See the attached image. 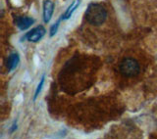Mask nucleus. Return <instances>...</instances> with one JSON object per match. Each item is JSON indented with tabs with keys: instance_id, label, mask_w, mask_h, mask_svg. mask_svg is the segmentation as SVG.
Instances as JSON below:
<instances>
[{
	"instance_id": "nucleus-1",
	"label": "nucleus",
	"mask_w": 157,
	"mask_h": 139,
	"mask_svg": "<svg viewBox=\"0 0 157 139\" xmlns=\"http://www.w3.org/2000/svg\"><path fill=\"white\" fill-rule=\"evenodd\" d=\"M107 12L102 5L98 3H91L88 5L86 11V21L93 26H100L105 22Z\"/></svg>"
},
{
	"instance_id": "nucleus-7",
	"label": "nucleus",
	"mask_w": 157,
	"mask_h": 139,
	"mask_svg": "<svg viewBox=\"0 0 157 139\" xmlns=\"http://www.w3.org/2000/svg\"><path fill=\"white\" fill-rule=\"evenodd\" d=\"M78 4H80V0H76V1H74V2H73V4L71 5V6L68 8V10L66 11V13L64 14L63 16H62V19L66 20V19H69V18H70V17L72 16L73 12L75 11L76 8L78 6Z\"/></svg>"
},
{
	"instance_id": "nucleus-2",
	"label": "nucleus",
	"mask_w": 157,
	"mask_h": 139,
	"mask_svg": "<svg viewBox=\"0 0 157 139\" xmlns=\"http://www.w3.org/2000/svg\"><path fill=\"white\" fill-rule=\"evenodd\" d=\"M120 73L127 77H136L140 73V64L132 58H126L120 64Z\"/></svg>"
},
{
	"instance_id": "nucleus-4",
	"label": "nucleus",
	"mask_w": 157,
	"mask_h": 139,
	"mask_svg": "<svg viewBox=\"0 0 157 139\" xmlns=\"http://www.w3.org/2000/svg\"><path fill=\"white\" fill-rule=\"evenodd\" d=\"M54 12V3L51 0H45L43 3V20L45 23H49Z\"/></svg>"
},
{
	"instance_id": "nucleus-3",
	"label": "nucleus",
	"mask_w": 157,
	"mask_h": 139,
	"mask_svg": "<svg viewBox=\"0 0 157 139\" xmlns=\"http://www.w3.org/2000/svg\"><path fill=\"white\" fill-rule=\"evenodd\" d=\"M45 32V28L42 26H39L33 28L31 32H29L26 36V38L31 42H37L44 36Z\"/></svg>"
},
{
	"instance_id": "nucleus-9",
	"label": "nucleus",
	"mask_w": 157,
	"mask_h": 139,
	"mask_svg": "<svg viewBox=\"0 0 157 139\" xmlns=\"http://www.w3.org/2000/svg\"><path fill=\"white\" fill-rule=\"evenodd\" d=\"M59 24H60V20L54 24V26H52L51 28V31H50V36H53L54 34H55L57 32V29H58V27H59Z\"/></svg>"
},
{
	"instance_id": "nucleus-6",
	"label": "nucleus",
	"mask_w": 157,
	"mask_h": 139,
	"mask_svg": "<svg viewBox=\"0 0 157 139\" xmlns=\"http://www.w3.org/2000/svg\"><path fill=\"white\" fill-rule=\"evenodd\" d=\"M20 62V57H19V54L18 53H12L11 55L8 57V60H7V69L9 72L13 71L17 68L18 64Z\"/></svg>"
},
{
	"instance_id": "nucleus-8",
	"label": "nucleus",
	"mask_w": 157,
	"mask_h": 139,
	"mask_svg": "<svg viewBox=\"0 0 157 139\" xmlns=\"http://www.w3.org/2000/svg\"><path fill=\"white\" fill-rule=\"evenodd\" d=\"M44 78H45V76H43V77H41V79H40V82H39V84L37 85V88H36V93H34V97H33L34 100H36V99L37 98V96H38L39 92L41 91V88H42V86H43V83H44Z\"/></svg>"
},
{
	"instance_id": "nucleus-5",
	"label": "nucleus",
	"mask_w": 157,
	"mask_h": 139,
	"mask_svg": "<svg viewBox=\"0 0 157 139\" xmlns=\"http://www.w3.org/2000/svg\"><path fill=\"white\" fill-rule=\"evenodd\" d=\"M33 22V19L29 17H19L16 20V24L21 31H26L27 28L32 26Z\"/></svg>"
}]
</instances>
